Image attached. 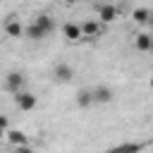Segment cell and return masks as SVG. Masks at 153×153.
<instances>
[{
  "instance_id": "cell-3",
  "label": "cell",
  "mask_w": 153,
  "mask_h": 153,
  "mask_svg": "<svg viewBox=\"0 0 153 153\" xmlns=\"http://www.w3.org/2000/svg\"><path fill=\"white\" fill-rule=\"evenodd\" d=\"M62 36H65L69 43H74V41H81V38H84L81 24H76V22H67V24H62Z\"/></svg>"
},
{
  "instance_id": "cell-11",
  "label": "cell",
  "mask_w": 153,
  "mask_h": 153,
  "mask_svg": "<svg viewBox=\"0 0 153 153\" xmlns=\"http://www.w3.org/2000/svg\"><path fill=\"white\" fill-rule=\"evenodd\" d=\"M7 141H10V143H14L17 148H19V146H29L26 134H24V131H19V129H12V131L7 134Z\"/></svg>"
},
{
  "instance_id": "cell-13",
  "label": "cell",
  "mask_w": 153,
  "mask_h": 153,
  "mask_svg": "<svg viewBox=\"0 0 153 153\" xmlns=\"http://www.w3.org/2000/svg\"><path fill=\"white\" fill-rule=\"evenodd\" d=\"M131 19H134L136 24H148V22H151V10H148V7H136V10L131 12Z\"/></svg>"
},
{
  "instance_id": "cell-7",
  "label": "cell",
  "mask_w": 153,
  "mask_h": 153,
  "mask_svg": "<svg viewBox=\"0 0 153 153\" xmlns=\"http://www.w3.org/2000/svg\"><path fill=\"white\" fill-rule=\"evenodd\" d=\"M5 33H7L10 38H19L22 33H26V29L22 26V22H19V19L10 17V19H5Z\"/></svg>"
},
{
  "instance_id": "cell-1",
  "label": "cell",
  "mask_w": 153,
  "mask_h": 153,
  "mask_svg": "<svg viewBox=\"0 0 153 153\" xmlns=\"http://www.w3.org/2000/svg\"><path fill=\"white\" fill-rule=\"evenodd\" d=\"M14 103H17V108H19V110L29 112V110H33V108L38 105V98H36L33 93H29V91H22V93H17V96H14Z\"/></svg>"
},
{
  "instance_id": "cell-6",
  "label": "cell",
  "mask_w": 153,
  "mask_h": 153,
  "mask_svg": "<svg viewBox=\"0 0 153 153\" xmlns=\"http://www.w3.org/2000/svg\"><path fill=\"white\" fill-rule=\"evenodd\" d=\"M81 31H84L86 38H96V36H100V31H103V22H100V19H86V22L81 24Z\"/></svg>"
},
{
  "instance_id": "cell-14",
  "label": "cell",
  "mask_w": 153,
  "mask_h": 153,
  "mask_svg": "<svg viewBox=\"0 0 153 153\" xmlns=\"http://www.w3.org/2000/svg\"><path fill=\"white\" fill-rule=\"evenodd\" d=\"M33 22H36L45 33H50V31L55 29V22H53V17H50V14H36V19H33Z\"/></svg>"
},
{
  "instance_id": "cell-8",
  "label": "cell",
  "mask_w": 153,
  "mask_h": 153,
  "mask_svg": "<svg viewBox=\"0 0 153 153\" xmlns=\"http://www.w3.org/2000/svg\"><path fill=\"white\" fill-rule=\"evenodd\" d=\"M93 91V103H110L112 98H115V91L110 88V86H96V88H91Z\"/></svg>"
},
{
  "instance_id": "cell-15",
  "label": "cell",
  "mask_w": 153,
  "mask_h": 153,
  "mask_svg": "<svg viewBox=\"0 0 153 153\" xmlns=\"http://www.w3.org/2000/svg\"><path fill=\"white\" fill-rule=\"evenodd\" d=\"M26 36H29L31 41H41V38H45L48 33H45V31H43V29H41L36 22H31V24L26 26Z\"/></svg>"
},
{
  "instance_id": "cell-9",
  "label": "cell",
  "mask_w": 153,
  "mask_h": 153,
  "mask_svg": "<svg viewBox=\"0 0 153 153\" xmlns=\"http://www.w3.org/2000/svg\"><path fill=\"white\" fill-rule=\"evenodd\" d=\"M151 43H153L151 33H136L134 36V48L141 50V53H151Z\"/></svg>"
},
{
  "instance_id": "cell-17",
  "label": "cell",
  "mask_w": 153,
  "mask_h": 153,
  "mask_svg": "<svg viewBox=\"0 0 153 153\" xmlns=\"http://www.w3.org/2000/svg\"><path fill=\"white\" fill-rule=\"evenodd\" d=\"M148 24H151V26H153V10H151V22H148Z\"/></svg>"
},
{
  "instance_id": "cell-2",
  "label": "cell",
  "mask_w": 153,
  "mask_h": 153,
  "mask_svg": "<svg viewBox=\"0 0 153 153\" xmlns=\"http://www.w3.org/2000/svg\"><path fill=\"white\" fill-rule=\"evenodd\" d=\"M22 86H24V74L22 72H10L7 76H5V88L10 91V93H22Z\"/></svg>"
},
{
  "instance_id": "cell-4",
  "label": "cell",
  "mask_w": 153,
  "mask_h": 153,
  "mask_svg": "<svg viewBox=\"0 0 153 153\" xmlns=\"http://www.w3.org/2000/svg\"><path fill=\"white\" fill-rule=\"evenodd\" d=\"M72 76H74V69H72L69 65H65V62L55 65V69H53V79H55L57 84H67V81H72Z\"/></svg>"
},
{
  "instance_id": "cell-19",
  "label": "cell",
  "mask_w": 153,
  "mask_h": 153,
  "mask_svg": "<svg viewBox=\"0 0 153 153\" xmlns=\"http://www.w3.org/2000/svg\"><path fill=\"white\" fill-rule=\"evenodd\" d=\"M151 53H153V43H151Z\"/></svg>"
},
{
  "instance_id": "cell-16",
  "label": "cell",
  "mask_w": 153,
  "mask_h": 153,
  "mask_svg": "<svg viewBox=\"0 0 153 153\" xmlns=\"http://www.w3.org/2000/svg\"><path fill=\"white\" fill-rule=\"evenodd\" d=\"M14 153H36V151H33L31 146H19V148H17Z\"/></svg>"
},
{
  "instance_id": "cell-5",
  "label": "cell",
  "mask_w": 153,
  "mask_h": 153,
  "mask_svg": "<svg viewBox=\"0 0 153 153\" xmlns=\"http://www.w3.org/2000/svg\"><path fill=\"white\" fill-rule=\"evenodd\" d=\"M96 14H98V19H100L103 24H108V22L117 19L120 10H117L115 5H96Z\"/></svg>"
},
{
  "instance_id": "cell-10",
  "label": "cell",
  "mask_w": 153,
  "mask_h": 153,
  "mask_svg": "<svg viewBox=\"0 0 153 153\" xmlns=\"http://www.w3.org/2000/svg\"><path fill=\"white\" fill-rule=\"evenodd\" d=\"M76 105H79V108L93 105V91H91V88H81V91L76 93Z\"/></svg>"
},
{
  "instance_id": "cell-12",
  "label": "cell",
  "mask_w": 153,
  "mask_h": 153,
  "mask_svg": "<svg viewBox=\"0 0 153 153\" xmlns=\"http://www.w3.org/2000/svg\"><path fill=\"white\" fill-rule=\"evenodd\" d=\"M141 148H143V143H120V146H115L105 153H139Z\"/></svg>"
},
{
  "instance_id": "cell-18",
  "label": "cell",
  "mask_w": 153,
  "mask_h": 153,
  "mask_svg": "<svg viewBox=\"0 0 153 153\" xmlns=\"http://www.w3.org/2000/svg\"><path fill=\"white\" fill-rule=\"evenodd\" d=\"M148 86H151V88H153V76H151V81H148Z\"/></svg>"
}]
</instances>
